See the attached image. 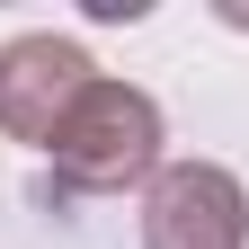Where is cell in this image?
I'll use <instances>...</instances> for the list:
<instances>
[{
  "mask_svg": "<svg viewBox=\"0 0 249 249\" xmlns=\"http://www.w3.org/2000/svg\"><path fill=\"white\" fill-rule=\"evenodd\" d=\"M45 178L36 196H124V187L160 178V107L134 80H89V98L62 116V134L45 142Z\"/></svg>",
  "mask_w": 249,
  "mask_h": 249,
  "instance_id": "obj_1",
  "label": "cell"
},
{
  "mask_svg": "<svg viewBox=\"0 0 249 249\" xmlns=\"http://www.w3.org/2000/svg\"><path fill=\"white\" fill-rule=\"evenodd\" d=\"M142 249H249V187L223 160H169L142 187Z\"/></svg>",
  "mask_w": 249,
  "mask_h": 249,
  "instance_id": "obj_2",
  "label": "cell"
},
{
  "mask_svg": "<svg viewBox=\"0 0 249 249\" xmlns=\"http://www.w3.org/2000/svg\"><path fill=\"white\" fill-rule=\"evenodd\" d=\"M89 80H98V62H89L71 36H18V45H0V134L45 151L62 134V116L89 98Z\"/></svg>",
  "mask_w": 249,
  "mask_h": 249,
  "instance_id": "obj_3",
  "label": "cell"
}]
</instances>
